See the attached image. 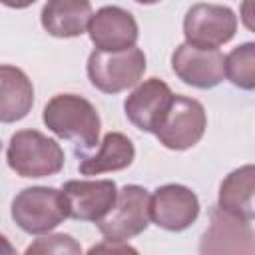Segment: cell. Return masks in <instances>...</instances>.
I'll list each match as a JSON object with an SVG mask.
<instances>
[{"label": "cell", "mask_w": 255, "mask_h": 255, "mask_svg": "<svg viewBox=\"0 0 255 255\" xmlns=\"http://www.w3.org/2000/svg\"><path fill=\"white\" fill-rule=\"evenodd\" d=\"M42 122L62 139H72L84 149L100 143V116L92 102L76 94H58L44 106Z\"/></svg>", "instance_id": "6da1fadb"}, {"label": "cell", "mask_w": 255, "mask_h": 255, "mask_svg": "<svg viewBox=\"0 0 255 255\" xmlns=\"http://www.w3.org/2000/svg\"><path fill=\"white\" fill-rule=\"evenodd\" d=\"M64 149L60 143L38 129H20L10 137L6 161L20 177H48L64 167Z\"/></svg>", "instance_id": "7a4b0ae2"}, {"label": "cell", "mask_w": 255, "mask_h": 255, "mask_svg": "<svg viewBox=\"0 0 255 255\" xmlns=\"http://www.w3.org/2000/svg\"><path fill=\"white\" fill-rule=\"evenodd\" d=\"M10 213L22 231L30 235H42L68 219V203L62 189L34 185L24 187L12 199Z\"/></svg>", "instance_id": "3957f363"}, {"label": "cell", "mask_w": 255, "mask_h": 255, "mask_svg": "<svg viewBox=\"0 0 255 255\" xmlns=\"http://www.w3.org/2000/svg\"><path fill=\"white\" fill-rule=\"evenodd\" d=\"M145 72V54L137 48L118 52L94 50L88 58V78L104 94H120L135 86Z\"/></svg>", "instance_id": "277c9868"}, {"label": "cell", "mask_w": 255, "mask_h": 255, "mask_svg": "<svg viewBox=\"0 0 255 255\" xmlns=\"http://www.w3.org/2000/svg\"><path fill=\"white\" fill-rule=\"evenodd\" d=\"M149 191L141 185H124L110 211L96 221L104 239L110 241H128L147 229L149 215Z\"/></svg>", "instance_id": "5b68a950"}, {"label": "cell", "mask_w": 255, "mask_h": 255, "mask_svg": "<svg viewBox=\"0 0 255 255\" xmlns=\"http://www.w3.org/2000/svg\"><path fill=\"white\" fill-rule=\"evenodd\" d=\"M207 116L201 102L187 96H173V102L155 131L159 143L173 151L193 147L205 133Z\"/></svg>", "instance_id": "8992f818"}, {"label": "cell", "mask_w": 255, "mask_h": 255, "mask_svg": "<svg viewBox=\"0 0 255 255\" xmlns=\"http://www.w3.org/2000/svg\"><path fill=\"white\" fill-rule=\"evenodd\" d=\"M237 32V16L229 6L193 4L183 18L185 42L197 48H219Z\"/></svg>", "instance_id": "52a82bcc"}, {"label": "cell", "mask_w": 255, "mask_h": 255, "mask_svg": "<svg viewBox=\"0 0 255 255\" xmlns=\"http://www.w3.org/2000/svg\"><path fill=\"white\" fill-rule=\"evenodd\" d=\"M171 68L183 84L209 90L225 78V56L219 48H197L183 42L171 56Z\"/></svg>", "instance_id": "ba28073f"}, {"label": "cell", "mask_w": 255, "mask_h": 255, "mask_svg": "<svg viewBox=\"0 0 255 255\" xmlns=\"http://www.w3.org/2000/svg\"><path fill=\"white\" fill-rule=\"evenodd\" d=\"M151 221L165 231H183L191 227L199 215V199L195 191L179 183H167L149 197Z\"/></svg>", "instance_id": "9c48e42d"}, {"label": "cell", "mask_w": 255, "mask_h": 255, "mask_svg": "<svg viewBox=\"0 0 255 255\" xmlns=\"http://www.w3.org/2000/svg\"><path fill=\"white\" fill-rule=\"evenodd\" d=\"M253 249L255 245H253L251 221L231 215L221 207H213L209 213V227L205 229L199 243V251L205 255H215V253L251 255Z\"/></svg>", "instance_id": "30bf717a"}, {"label": "cell", "mask_w": 255, "mask_h": 255, "mask_svg": "<svg viewBox=\"0 0 255 255\" xmlns=\"http://www.w3.org/2000/svg\"><path fill=\"white\" fill-rule=\"evenodd\" d=\"M173 92L171 88L159 80V78H149L141 82L124 102L126 118L141 131L155 133L157 128L161 126L171 102H173Z\"/></svg>", "instance_id": "8fae6325"}, {"label": "cell", "mask_w": 255, "mask_h": 255, "mask_svg": "<svg viewBox=\"0 0 255 255\" xmlns=\"http://www.w3.org/2000/svg\"><path fill=\"white\" fill-rule=\"evenodd\" d=\"M62 193L68 203V217L96 223L114 205L118 185L112 179H70Z\"/></svg>", "instance_id": "7c38bea8"}, {"label": "cell", "mask_w": 255, "mask_h": 255, "mask_svg": "<svg viewBox=\"0 0 255 255\" xmlns=\"http://www.w3.org/2000/svg\"><path fill=\"white\" fill-rule=\"evenodd\" d=\"M88 34L96 50L118 52L135 46L139 30L131 12L120 6H104L96 14H92Z\"/></svg>", "instance_id": "4fadbf2b"}, {"label": "cell", "mask_w": 255, "mask_h": 255, "mask_svg": "<svg viewBox=\"0 0 255 255\" xmlns=\"http://www.w3.org/2000/svg\"><path fill=\"white\" fill-rule=\"evenodd\" d=\"M90 0H48L42 8V28L54 38H76L88 30L92 18Z\"/></svg>", "instance_id": "5bb4252c"}, {"label": "cell", "mask_w": 255, "mask_h": 255, "mask_svg": "<svg viewBox=\"0 0 255 255\" xmlns=\"http://www.w3.org/2000/svg\"><path fill=\"white\" fill-rule=\"evenodd\" d=\"M34 106L32 80L16 66L0 64V124L24 120Z\"/></svg>", "instance_id": "9a60e30c"}, {"label": "cell", "mask_w": 255, "mask_h": 255, "mask_svg": "<svg viewBox=\"0 0 255 255\" xmlns=\"http://www.w3.org/2000/svg\"><path fill=\"white\" fill-rule=\"evenodd\" d=\"M135 157V147L126 133L110 131L100 141V151L96 155L80 157V173L82 175H100L106 171H120L131 165Z\"/></svg>", "instance_id": "2e32d148"}, {"label": "cell", "mask_w": 255, "mask_h": 255, "mask_svg": "<svg viewBox=\"0 0 255 255\" xmlns=\"http://www.w3.org/2000/svg\"><path fill=\"white\" fill-rule=\"evenodd\" d=\"M253 193H255V167L247 163L239 169H233L221 181L217 207L241 219L253 221L255 217Z\"/></svg>", "instance_id": "e0dca14e"}, {"label": "cell", "mask_w": 255, "mask_h": 255, "mask_svg": "<svg viewBox=\"0 0 255 255\" xmlns=\"http://www.w3.org/2000/svg\"><path fill=\"white\" fill-rule=\"evenodd\" d=\"M225 76L233 86L241 90L255 88V44L253 42H245L233 48L225 56Z\"/></svg>", "instance_id": "ac0fdd59"}, {"label": "cell", "mask_w": 255, "mask_h": 255, "mask_svg": "<svg viewBox=\"0 0 255 255\" xmlns=\"http://www.w3.org/2000/svg\"><path fill=\"white\" fill-rule=\"evenodd\" d=\"M26 253H82L80 243L66 233H56V235H48V237H40L36 239Z\"/></svg>", "instance_id": "d6986e66"}, {"label": "cell", "mask_w": 255, "mask_h": 255, "mask_svg": "<svg viewBox=\"0 0 255 255\" xmlns=\"http://www.w3.org/2000/svg\"><path fill=\"white\" fill-rule=\"evenodd\" d=\"M36 0H0V4L8 6V8H16V10H22V8H28L32 6Z\"/></svg>", "instance_id": "ffe728a7"}, {"label": "cell", "mask_w": 255, "mask_h": 255, "mask_svg": "<svg viewBox=\"0 0 255 255\" xmlns=\"http://www.w3.org/2000/svg\"><path fill=\"white\" fill-rule=\"evenodd\" d=\"M16 249L8 243V239L4 237V235H0V253H14Z\"/></svg>", "instance_id": "44dd1931"}, {"label": "cell", "mask_w": 255, "mask_h": 255, "mask_svg": "<svg viewBox=\"0 0 255 255\" xmlns=\"http://www.w3.org/2000/svg\"><path fill=\"white\" fill-rule=\"evenodd\" d=\"M133 2H137V4H157L161 0H133Z\"/></svg>", "instance_id": "7402d4cb"}]
</instances>
